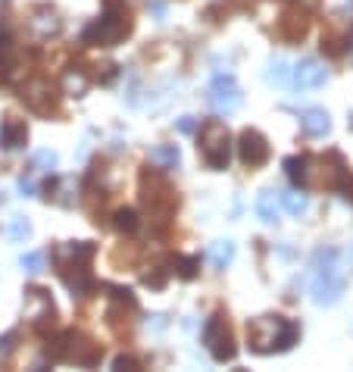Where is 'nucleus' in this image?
I'll list each match as a JSON object with an SVG mask.
<instances>
[{"instance_id":"nucleus-1","label":"nucleus","mask_w":353,"mask_h":372,"mask_svg":"<svg viewBox=\"0 0 353 372\" xmlns=\"http://www.w3.org/2000/svg\"><path fill=\"white\" fill-rule=\"evenodd\" d=\"M91 260H94V244L91 241H66L53 250L57 275L66 282V288L72 291V297H85L94 288Z\"/></svg>"},{"instance_id":"nucleus-2","label":"nucleus","mask_w":353,"mask_h":372,"mask_svg":"<svg viewBox=\"0 0 353 372\" xmlns=\"http://www.w3.org/2000/svg\"><path fill=\"white\" fill-rule=\"evenodd\" d=\"M297 338H300V326L288 316H260L247 322V347L263 357L291 351Z\"/></svg>"},{"instance_id":"nucleus-3","label":"nucleus","mask_w":353,"mask_h":372,"mask_svg":"<svg viewBox=\"0 0 353 372\" xmlns=\"http://www.w3.org/2000/svg\"><path fill=\"white\" fill-rule=\"evenodd\" d=\"M313 285L310 294L319 307H332L344 297V275H341V253L335 248H325L313 257Z\"/></svg>"},{"instance_id":"nucleus-4","label":"nucleus","mask_w":353,"mask_h":372,"mask_svg":"<svg viewBox=\"0 0 353 372\" xmlns=\"http://www.w3.org/2000/svg\"><path fill=\"white\" fill-rule=\"evenodd\" d=\"M131 31V13L122 0H107V10L85 28L82 41L91 47H116Z\"/></svg>"},{"instance_id":"nucleus-5","label":"nucleus","mask_w":353,"mask_h":372,"mask_svg":"<svg viewBox=\"0 0 353 372\" xmlns=\"http://www.w3.org/2000/svg\"><path fill=\"white\" fill-rule=\"evenodd\" d=\"M197 150L203 156V163L210 166V169L222 172L229 169V160H232V134L225 129V122L219 119H207L200 125L197 132Z\"/></svg>"},{"instance_id":"nucleus-6","label":"nucleus","mask_w":353,"mask_h":372,"mask_svg":"<svg viewBox=\"0 0 353 372\" xmlns=\"http://www.w3.org/2000/svg\"><path fill=\"white\" fill-rule=\"evenodd\" d=\"M141 194H144L147 210H151L156 219H163V223H166L172 216V210L178 207V197L172 191V185L163 176H153V172H144V176H141Z\"/></svg>"},{"instance_id":"nucleus-7","label":"nucleus","mask_w":353,"mask_h":372,"mask_svg":"<svg viewBox=\"0 0 353 372\" xmlns=\"http://www.w3.org/2000/svg\"><path fill=\"white\" fill-rule=\"evenodd\" d=\"M203 344H207V351L213 354L216 363L234 360V354H238V344H234V331H232L229 319H225L222 313H213V316L207 319V326H203Z\"/></svg>"},{"instance_id":"nucleus-8","label":"nucleus","mask_w":353,"mask_h":372,"mask_svg":"<svg viewBox=\"0 0 353 372\" xmlns=\"http://www.w3.org/2000/svg\"><path fill=\"white\" fill-rule=\"evenodd\" d=\"M50 357L53 360H72L78 366H97L100 363V347L88 341V338L75 335V331H66L63 338H57L50 347Z\"/></svg>"},{"instance_id":"nucleus-9","label":"nucleus","mask_w":353,"mask_h":372,"mask_svg":"<svg viewBox=\"0 0 353 372\" xmlns=\"http://www.w3.org/2000/svg\"><path fill=\"white\" fill-rule=\"evenodd\" d=\"M22 104H26L31 113H41V116H50L53 110L60 107V94H57V85L47 82V78H31V82L22 85Z\"/></svg>"},{"instance_id":"nucleus-10","label":"nucleus","mask_w":353,"mask_h":372,"mask_svg":"<svg viewBox=\"0 0 353 372\" xmlns=\"http://www.w3.org/2000/svg\"><path fill=\"white\" fill-rule=\"evenodd\" d=\"M210 104H213L216 113H234L241 104H244V94H241V85L234 82L232 73H219L213 82H210Z\"/></svg>"},{"instance_id":"nucleus-11","label":"nucleus","mask_w":353,"mask_h":372,"mask_svg":"<svg viewBox=\"0 0 353 372\" xmlns=\"http://www.w3.org/2000/svg\"><path fill=\"white\" fill-rule=\"evenodd\" d=\"M269 154H272V147H269V141H266L263 132L244 129L238 134V156L247 169H260V166H266L269 163Z\"/></svg>"},{"instance_id":"nucleus-12","label":"nucleus","mask_w":353,"mask_h":372,"mask_svg":"<svg viewBox=\"0 0 353 372\" xmlns=\"http://www.w3.org/2000/svg\"><path fill=\"white\" fill-rule=\"evenodd\" d=\"M328 82V69L322 66L319 60H300L294 69V85L300 91H310V88H319V85Z\"/></svg>"},{"instance_id":"nucleus-13","label":"nucleus","mask_w":353,"mask_h":372,"mask_svg":"<svg viewBox=\"0 0 353 372\" xmlns=\"http://www.w3.org/2000/svg\"><path fill=\"white\" fill-rule=\"evenodd\" d=\"M28 144V125L19 116H6L0 125V147L4 150H22Z\"/></svg>"},{"instance_id":"nucleus-14","label":"nucleus","mask_w":353,"mask_h":372,"mask_svg":"<svg viewBox=\"0 0 353 372\" xmlns=\"http://www.w3.org/2000/svg\"><path fill=\"white\" fill-rule=\"evenodd\" d=\"M28 26L38 38H53V35H60L63 31V19H60L57 10H50V6H38V10L31 13Z\"/></svg>"},{"instance_id":"nucleus-15","label":"nucleus","mask_w":353,"mask_h":372,"mask_svg":"<svg viewBox=\"0 0 353 372\" xmlns=\"http://www.w3.org/2000/svg\"><path fill=\"white\" fill-rule=\"evenodd\" d=\"M307 16L303 13H297V10H288V13H281V19H278V35L285 38V41H300L303 35H307Z\"/></svg>"},{"instance_id":"nucleus-16","label":"nucleus","mask_w":353,"mask_h":372,"mask_svg":"<svg viewBox=\"0 0 353 372\" xmlns=\"http://www.w3.org/2000/svg\"><path fill=\"white\" fill-rule=\"evenodd\" d=\"M300 129L307 134H313V138H322V134L332 132V116H328L325 110L313 107V110H307V113L300 116Z\"/></svg>"},{"instance_id":"nucleus-17","label":"nucleus","mask_w":353,"mask_h":372,"mask_svg":"<svg viewBox=\"0 0 353 372\" xmlns=\"http://www.w3.org/2000/svg\"><path fill=\"white\" fill-rule=\"evenodd\" d=\"M254 210H256V216H260V223H266V225L278 223V210H281L278 194L276 191H260V197H256V203H254Z\"/></svg>"},{"instance_id":"nucleus-18","label":"nucleus","mask_w":353,"mask_h":372,"mask_svg":"<svg viewBox=\"0 0 353 372\" xmlns=\"http://www.w3.org/2000/svg\"><path fill=\"white\" fill-rule=\"evenodd\" d=\"M285 172H288V179H291L297 188H307L310 185V156H288Z\"/></svg>"},{"instance_id":"nucleus-19","label":"nucleus","mask_w":353,"mask_h":372,"mask_svg":"<svg viewBox=\"0 0 353 372\" xmlns=\"http://www.w3.org/2000/svg\"><path fill=\"white\" fill-rule=\"evenodd\" d=\"M0 69H4V75H10L16 69V47L6 22H0Z\"/></svg>"},{"instance_id":"nucleus-20","label":"nucleus","mask_w":353,"mask_h":372,"mask_svg":"<svg viewBox=\"0 0 353 372\" xmlns=\"http://www.w3.org/2000/svg\"><path fill=\"white\" fill-rule=\"evenodd\" d=\"M151 160L156 166H166V169H172V166L182 160V150H178L175 144H156V147H151Z\"/></svg>"},{"instance_id":"nucleus-21","label":"nucleus","mask_w":353,"mask_h":372,"mask_svg":"<svg viewBox=\"0 0 353 372\" xmlns=\"http://www.w3.org/2000/svg\"><path fill=\"white\" fill-rule=\"evenodd\" d=\"M113 225H116V232H122V235H138L141 232V219H138L135 210H119L113 216Z\"/></svg>"},{"instance_id":"nucleus-22","label":"nucleus","mask_w":353,"mask_h":372,"mask_svg":"<svg viewBox=\"0 0 353 372\" xmlns=\"http://www.w3.org/2000/svg\"><path fill=\"white\" fill-rule=\"evenodd\" d=\"M281 201V207H285L291 216H300V213H307V207H310V201H307V194L300 191V188H294V191H288V194H281L278 197Z\"/></svg>"},{"instance_id":"nucleus-23","label":"nucleus","mask_w":353,"mask_h":372,"mask_svg":"<svg viewBox=\"0 0 353 372\" xmlns=\"http://www.w3.org/2000/svg\"><path fill=\"white\" fill-rule=\"evenodd\" d=\"M234 260V244L232 241H216L213 248H210V263L216 269H225Z\"/></svg>"},{"instance_id":"nucleus-24","label":"nucleus","mask_w":353,"mask_h":372,"mask_svg":"<svg viewBox=\"0 0 353 372\" xmlns=\"http://www.w3.org/2000/svg\"><path fill=\"white\" fill-rule=\"evenodd\" d=\"M6 238L16 241V244L28 241V238H31V223H28L26 216H13L10 225H6Z\"/></svg>"},{"instance_id":"nucleus-25","label":"nucleus","mask_w":353,"mask_h":372,"mask_svg":"<svg viewBox=\"0 0 353 372\" xmlns=\"http://www.w3.org/2000/svg\"><path fill=\"white\" fill-rule=\"evenodd\" d=\"M19 266H22V272H28V275L44 272V253H38V250L22 253V257H19Z\"/></svg>"},{"instance_id":"nucleus-26","label":"nucleus","mask_w":353,"mask_h":372,"mask_svg":"<svg viewBox=\"0 0 353 372\" xmlns=\"http://www.w3.org/2000/svg\"><path fill=\"white\" fill-rule=\"evenodd\" d=\"M57 163H60V156L53 154V150H41V154H35V169H38V172L57 169Z\"/></svg>"},{"instance_id":"nucleus-27","label":"nucleus","mask_w":353,"mask_h":372,"mask_svg":"<svg viewBox=\"0 0 353 372\" xmlns=\"http://www.w3.org/2000/svg\"><path fill=\"white\" fill-rule=\"evenodd\" d=\"M16 344H19V331H6V335H0V363L10 360V354L16 351Z\"/></svg>"},{"instance_id":"nucleus-28","label":"nucleus","mask_w":353,"mask_h":372,"mask_svg":"<svg viewBox=\"0 0 353 372\" xmlns=\"http://www.w3.org/2000/svg\"><path fill=\"white\" fill-rule=\"evenodd\" d=\"M66 88H69V94H85V88H88V78H85L82 73H72V69H69L66 73Z\"/></svg>"},{"instance_id":"nucleus-29","label":"nucleus","mask_w":353,"mask_h":372,"mask_svg":"<svg viewBox=\"0 0 353 372\" xmlns=\"http://www.w3.org/2000/svg\"><path fill=\"white\" fill-rule=\"evenodd\" d=\"M269 82H276V85L288 82V63L285 60H272L269 63Z\"/></svg>"},{"instance_id":"nucleus-30","label":"nucleus","mask_w":353,"mask_h":372,"mask_svg":"<svg viewBox=\"0 0 353 372\" xmlns=\"http://www.w3.org/2000/svg\"><path fill=\"white\" fill-rule=\"evenodd\" d=\"M178 275H182V279H194V275H197V257L178 260Z\"/></svg>"},{"instance_id":"nucleus-31","label":"nucleus","mask_w":353,"mask_h":372,"mask_svg":"<svg viewBox=\"0 0 353 372\" xmlns=\"http://www.w3.org/2000/svg\"><path fill=\"white\" fill-rule=\"evenodd\" d=\"M113 369H131V372H135V369H141V363L135 357H116L113 360Z\"/></svg>"},{"instance_id":"nucleus-32","label":"nucleus","mask_w":353,"mask_h":372,"mask_svg":"<svg viewBox=\"0 0 353 372\" xmlns=\"http://www.w3.org/2000/svg\"><path fill=\"white\" fill-rule=\"evenodd\" d=\"M178 132H185V134L194 132V119H191V116H182V119H178Z\"/></svg>"},{"instance_id":"nucleus-33","label":"nucleus","mask_w":353,"mask_h":372,"mask_svg":"<svg viewBox=\"0 0 353 372\" xmlns=\"http://www.w3.org/2000/svg\"><path fill=\"white\" fill-rule=\"evenodd\" d=\"M19 191L26 194V197H28L31 191H35V185H31V179H19Z\"/></svg>"},{"instance_id":"nucleus-34","label":"nucleus","mask_w":353,"mask_h":372,"mask_svg":"<svg viewBox=\"0 0 353 372\" xmlns=\"http://www.w3.org/2000/svg\"><path fill=\"white\" fill-rule=\"evenodd\" d=\"M294 4H297V6H303V10H313V6H316L319 0H294Z\"/></svg>"},{"instance_id":"nucleus-35","label":"nucleus","mask_w":353,"mask_h":372,"mask_svg":"<svg viewBox=\"0 0 353 372\" xmlns=\"http://www.w3.org/2000/svg\"><path fill=\"white\" fill-rule=\"evenodd\" d=\"M350 263H353V250H350Z\"/></svg>"}]
</instances>
